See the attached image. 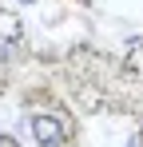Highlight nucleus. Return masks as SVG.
Wrapping results in <instances>:
<instances>
[{
  "label": "nucleus",
  "instance_id": "1",
  "mask_svg": "<svg viewBox=\"0 0 143 147\" xmlns=\"http://www.w3.org/2000/svg\"><path fill=\"white\" fill-rule=\"evenodd\" d=\"M32 131H36V139H40V143H60V139H64V131H60V123L52 119V115H36V119H32Z\"/></svg>",
  "mask_w": 143,
  "mask_h": 147
},
{
  "label": "nucleus",
  "instance_id": "2",
  "mask_svg": "<svg viewBox=\"0 0 143 147\" xmlns=\"http://www.w3.org/2000/svg\"><path fill=\"white\" fill-rule=\"evenodd\" d=\"M20 4H32V0H20Z\"/></svg>",
  "mask_w": 143,
  "mask_h": 147
}]
</instances>
